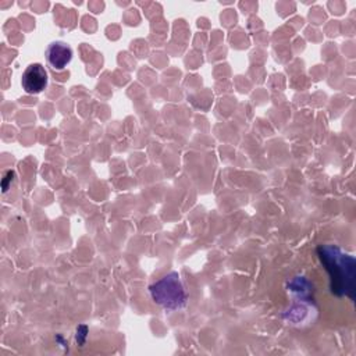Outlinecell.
<instances>
[{
	"label": "cell",
	"instance_id": "6da1fadb",
	"mask_svg": "<svg viewBox=\"0 0 356 356\" xmlns=\"http://www.w3.org/2000/svg\"><path fill=\"white\" fill-rule=\"evenodd\" d=\"M317 254L330 277L331 292L337 296L353 298L355 291V257L335 245H321Z\"/></svg>",
	"mask_w": 356,
	"mask_h": 356
},
{
	"label": "cell",
	"instance_id": "7a4b0ae2",
	"mask_svg": "<svg viewBox=\"0 0 356 356\" xmlns=\"http://www.w3.org/2000/svg\"><path fill=\"white\" fill-rule=\"evenodd\" d=\"M153 302L167 310H178L186 305V291L179 274L172 271L149 286Z\"/></svg>",
	"mask_w": 356,
	"mask_h": 356
},
{
	"label": "cell",
	"instance_id": "3957f363",
	"mask_svg": "<svg viewBox=\"0 0 356 356\" xmlns=\"http://www.w3.org/2000/svg\"><path fill=\"white\" fill-rule=\"evenodd\" d=\"M289 292L293 295V303L292 306L285 312L284 317L288 323L299 325L302 324L306 317H310V314L314 312L313 309V285L306 277H295L288 284Z\"/></svg>",
	"mask_w": 356,
	"mask_h": 356
},
{
	"label": "cell",
	"instance_id": "277c9868",
	"mask_svg": "<svg viewBox=\"0 0 356 356\" xmlns=\"http://www.w3.org/2000/svg\"><path fill=\"white\" fill-rule=\"evenodd\" d=\"M47 71L40 63L29 64L21 78L22 89L29 95H38L47 86Z\"/></svg>",
	"mask_w": 356,
	"mask_h": 356
},
{
	"label": "cell",
	"instance_id": "5b68a950",
	"mask_svg": "<svg viewBox=\"0 0 356 356\" xmlns=\"http://www.w3.org/2000/svg\"><path fill=\"white\" fill-rule=\"evenodd\" d=\"M46 58L53 70L61 71L70 64L72 49L64 42H51L46 49Z\"/></svg>",
	"mask_w": 356,
	"mask_h": 356
},
{
	"label": "cell",
	"instance_id": "8992f818",
	"mask_svg": "<svg viewBox=\"0 0 356 356\" xmlns=\"http://www.w3.org/2000/svg\"><path fill=\"white\" fill-rule=\"evenodd\" d=\"M14 177V171H7L4 178H3V192H6L8 189V181H13Z\"/></svg>",
	"mask_w": 356,
	"mask_h": 356
}]
</instances>
